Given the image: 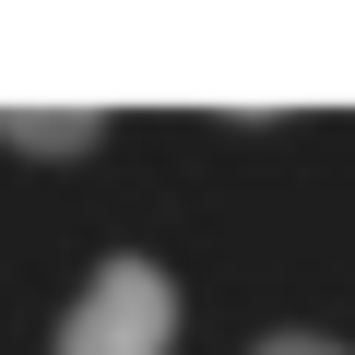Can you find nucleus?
<instances>
[{
    "label": "nucleus",
    "instance_id": "f03ea898",
    "mask_svg": "<svg viewBox=\"0 0 355 355\" xmlns=\"http://www.w3.org/2000/svg\"><path fill=\"white\" fill-rule=\"evenodd\" d=\"M0 142H12V154H83L95 119L83 107H0Z\"/></svg>",
    "mask_w": 355,
    "mask_h": 355
},
{
    "label": "nucleus",
    "instance_id": "f257e3e1",
    "mask_svg": "<svg viewBox=\"0 0 355 355\" xmlns=\"http://www.w3.org/2000/svg\"><path fill=\"white\" fill-rule=\"evenodd\" d=\"M178 343V284L154 272V261H95V284H83V308L60 320V355H166Z\"/></svg>",
    "mask_w": 355,
    "mask_h": 355
},
{
    "label": "nucleus",
    "instance_id": "7ed1b4c3",
    "mask_svg": "<svg viewBox=\"0 0 355 355\" xmlns=\"http://www.w3.org/2000/svg\"><path fill=\"white\" fill-rule=\"evenodd\" d=\"M261 355H343V343H320V331H272Z\"/></svg>",
    "mask_w": 355,
    "mask_h": 355
}]
</instances>
